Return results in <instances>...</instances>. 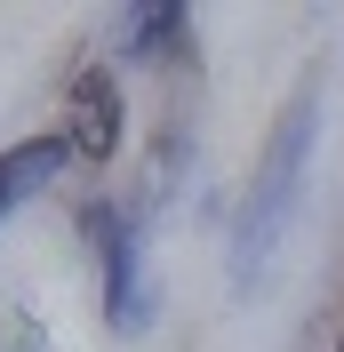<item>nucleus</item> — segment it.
<instances>
[{
	"label": "nucleus",
	"instance_id": "1",
	"mask_svg": "<svg viewBox=\"0 0 344 352\" xmlns=\"http://www.w3.org/2000/svg\"><path fill=\"white\" fill-rule=\"evenodd\" d=\"M312 120H321V88L304 80L297 104L280 112L272 144L257 160V184H248V208H240V232H233V264L240 280H257L264 264H272L280 232H288V208H297V184H304V160H312Z\"/></svg>",
	"mask_w": 344,
	"mask_h": 352
},
{
	"label": "nucleus",
	"instance_id": "2",
	"mask_svg": "<svg viewBox=\"0 0 344 352\" xmlns=\"http://www.w3.org/2000/svg\"><path fill=\"white\" fill-rule=\"evenodd\" d=\"M88 248H96V264H105V312H112V329L136 336L144 329V312H152V288H144V241H136V224L112 208V200H96L88 208Z\"/></svg>",
	"mask_w": 344,
	"mask_h": 352
},
{
	"label": "nucleus",
	"instance_id": "3",
	"mask_svg": "<svg viewBox=\"0 0 344 352\" xmlns=\"http://www.w3.org/2000/svg\"><path fill=\"white\" fill-rule=\"evenodd\" d=\"M65 129H72V153H88V160H112V153H120V88H112L105 65H88L80 80H72Z\"/></svg>",
	"mask_w": 344,
	"mask_h": 352
},
{
	"label": "nucleus",
	"instance_id": "4",
	"mask_svg": "<svg viewBox=\"0 0 344 352\" xmlns=\"http://www.w3.org/2000/svg\"><path fill=\"white\" fill-rule=\"evenodd\" d=\"M65 153H72V136H32V144H8V153H0V217H8L32 184H48V176L65 168Z\"/></svg>",
	"mask_w": 344,
	"mask_h": 352
},
{
	"label": "nucleus",
	"instance_id": "5",
	"mask_svg": "<svg viewBox=\"0 0 344 352\" xmlns=\"http://www.w3.org/2000/svg\"><path fill=\"white\" fill-rule=\"evenodd\" d=\"M176 24H184V8H144V16H129V48H136V56L169 48V41H176Z\"/></svg>",
	"mask_w": 344,
	"mask_h": 352
}]
</instances>
